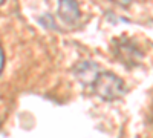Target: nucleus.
Masks as SVG:
<instances>
[{
  "instance_id": "nucleus-5",
  "label": "nucleus",
  "mask_w": 153,
  "mask_h": 138,
  "mask_svg": "<svg viewBox=\"0 0 153 138\" xmlns=\"http://www.w3.org/2000/svg\"><path fill=\"white\" fill-rule=\"evenodd\" d=\"M115 3H118V5H121V6H129L133 0H113Z\"/></svg>"
},
{
  "instance_id": "nucleus-3",
  "label": "nucleus",
  "mask_w": 153,
  "mask_h": 138,
  "mask_svg": "<svg viewBox=\"0 0 153 138\" xmlns=\"http://www.w3.org/2000/svg\"><path fill=\"white\" fill-rule=\"evenodd\" d=\"M115 54L120 57L121 61H130L132 65H136V61L141 58V52L130 42L117 43V46H115Z\"/></svg>"
},
{
  "instance_id": "nucleus-6",
  "label": "nucleus",
  "mask_w": 153,
  "mask_h": 138,
  "mask_svg": "<svg viewBox=\"0 0 153 138\" xmlns=\"http://www.w3.org/2000/svg\"><path fill=\"white\" fill-rule=\"evenodd\" d=\"M2 3H5V0H0V5H2Z\"/></svg>"
},
{
  "instance_id": "nucleus-1",
  "label": "nucleus",
  "mask_w": 153,
  "mask_h": 138,
  "mask_svg": "<svg viewBox=\"0 0 153 138\" xmlns=\"http://www.w3.org/2000/svg\"><path fill=\"white\" fill-rule=\"evenodd\" d=\"M89 86L104 101H115V100L121 98L126 92V84L120 77H117L112 72L101 71V69L97 72V75Z\"/></svg>"
},
{
  "instance_id": "nucleus-2",
  "label": "nucleus",
  "mask_w": 153,
  "mask_h": 138,
  "mask_svg": "<svg viewBox=\"0 0 153 138\" xmlns=\"http://www.w3.org/2000/svg\"><path fill=\"white\" fill-rule=\"evenodd\" d=\"M58 16L66 25H75L81 17L76 0H58Z\"/></svg>"
},
{
  "instance_id": "nucleus-4",
  "label": "nucleus",
  "mask_w": 153,
  "mask_h": 138,
  "mask_svg": "<svg viewBox=\"0 0 153 138\" xmlns=\"http://www.w3.org/2000/svg\"><path fill=\"white\" fill-rule=\"evenodd\" d=\"M3 66H5V54H3L2 45H0V74H2V71H3Z\"/></svg>"
}]
</instances>
